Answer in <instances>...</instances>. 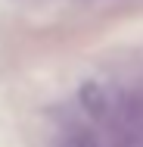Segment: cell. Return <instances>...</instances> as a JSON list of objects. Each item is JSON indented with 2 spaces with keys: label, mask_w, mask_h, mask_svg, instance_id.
<instances>
[{
  "label": "cell",
  "mask_w": 143,
  "mask_h": 147,
  "mask_svg": "<svg viewBox=\"0 0 143 147\" xmlns=\"http://www.w3.org/2000/svg\"><path fill=\"white\" fill-rule=\"evenodd\" d=\"M62 147H100V144H96V138H93V135L78 131V135H72V138H65Z\"/></svg>",
  "instance_id": "cell-1"
}]
</instances>
